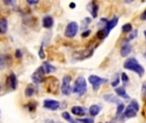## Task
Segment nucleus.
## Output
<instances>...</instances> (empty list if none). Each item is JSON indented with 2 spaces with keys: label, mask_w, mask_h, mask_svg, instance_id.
I'll return each instance as SVG.
<instances>
[{
  "label": "nucleus",
  "mask_w": 146,
  "mask_h": 123,
  "mask_svg": "<svg viewBox=\"0 0 146 123\" xmlns=\"http://www.w3.org/2000/svg\"><path fill=\"white\" fill-rule=\"evenodd\" d=\"M123 67L125 69L135 72L139 75V77H142L145 74V68L144 67L139 63L138 60L134 57H130L126 60V62L123 64Z\"/></svg>",
  "instance_id": "nucleus-1"
},
{
  "label": "nucleus",
  "mask_w": 146,
  "mask_h": 123,
  "mask_svg": "<svg viewBox=\"0 0 146 123\" xmlns=\"http://www.w3.org/2000/svg\"><path fill=\"white\" fill-rule=\"evenodd\" d=\"M87 91V84L86 80L84 77L80 76L76 79L74 87L72 88V92L74 93L78 94L80 97H82Z\"/></svg>",
  "instance_id": "nucleus-2"
},
{
  "label": "nucleus",
  "mask_w": 146,
  "mask_h": 123,
  "mask_svg": "<svg viewBox=\"0 0 146 123\" xmlns=\"http://www.w3.org/2000/svg\"><path fill=\"white\" fill-rule=\"evenodd\" d=\"M79 30V25L76 21H71L69 22L66 28H65V32H64V35L67 38L72 39L74 37L76 36L77 33Z\"/></svg>",
  "instance_id": "nucleus-3"
},
{
  "label": "nucleus",
  "mask_w": 146,
  "mask_h": 123,
  "mask_svg": "<svg viewBox=\"0 0 146 123\" xmlns=\"http://www.w3.org/2000/svg\"><path fill=\"white\" fill-rule=\"evenodd\" d=\"M88 80H89V82L91 83V85L92 86L94 91H98L103 84L107 83V82L109 81L108 79L101 78V77L97 76V75H94V74L90 75L89 78H88Z\"/></svg>",
  "instance_id": "nucleus-4"
},
{
  "label": "nucleus",
  "mask_w": 146,
  "mask_h": 123,
  "mask_svg": "<svg viewBox=\"0 0 146 123\" xmlns=\"http://www.w3.org/2000/svg\"><path fill=\"white\" fill-rule=\"evenodd\" d=\"M71 80H72V77L70 75H65L62 78L61 91H62V93L65 96H69L72 93V87L70 85Z\"/></svg>",
  "instance_id": "nucleus-5"
},
{
  "label": "nucleus",
  "mask_w": 146,
  "mask_h": 123,
  "mask_svg": "<svg viewBox=\"0 0 146 123\" xmlns=\"http://www.w3.org/2000/svg\"><path fill=\"white\" fill-rule=\"evenodd\" d=\"M32 80L33 83L35 84H39V83H42L45 80V73H44V68L41 66V67H38L36 71L32 74Z\"/></svg>",
  "instance_id": "nucleus-6"
},
{
  "label": "nucleus",
  "mask_w": 146,
  "mask_h": 123,
  "mask_svg": "<svg viewBox=\"0 0 146 123\" xmlns=\"http://www.w3.org/2000/svg\"><path fill=\"white\" fill-rule=\"evenodd\" d=\"M47 92L50 93H57L59 88V81L55 77H50L47 79Z\"/></svg>",
  "instance_id": "nucleus-7"
},
{
  "label": "nucleus",
  "mask_w": 146,
  "mask_h": 123,
  "mask_svg": "<svg viewBox=\"0 0 146 123\" xmlns=\"http://www.w3.org/2000/svg\"><path fill=\"white\" fill-rule=\"evenodd\" d=\"M87 10L90 12V14L92 15V16L93 18H97L98 17V9H99V5L98 3V2L96 0H92L86 7Z\"/></svg>",
  "instance_id": "nucleus-8"
},
{
  "label": "nucleus",
  "mask_w": 146,
  "mask_h": 123,
  "mask_svg": "<svg viewBox=\"0 0 146 123\" xmlns=\"http://www.w3.org/2000/svg\"><path fill=\"white\" fill-rule=\"evenodd\" d=\"M44 107L50 110H56L60 107V102L53 99H45L44 101Z\"/></svg>",
  "instance_id": "nucleus-9"
},
{
  "label": "nucleus",
  "mask_w": 146,
  "mask_h": 123,
  "mask_svg": "<svg viewBox=\"0 0 146 123\" xmlns=\"http://www.w3.org/2000/svg\"><path fill=\"white\" fill-rule=\"evenodd\" d=\"M118 20H119L118 17L115 15L111 20H107L106 22H105V24H104V26L103 27H104L109 33H110V31H111L113 28H115V26L118 24Z\"/></svg>",
  "instance_id": "nucleus-10"
},
{
  "label": "nucleus",
  "mask_w": 146,
  "mask_h": 123,
  "mask_svg": "<svg viewBox=\"0 0 146 123\" xmlns=\"http://www.w3.org/2000/svg\"><path fill=\"white\" fill-rule=\"evenodd\" d=\"M137 113L138 111L133 107L132 104H129L126 109H125V112H124V117L125 118H133L137 116Z\"/></svg>",
  "instance_id": "nucleus-11"
},
{
  "label": "nucleus",
  "mask_w": 146,
  "mask_h": 123,
  "mask_svg": "<svg viewBox=\"0 0 146 123\" xmlns=\"http://www.w3.org/2000/svg\"><path fill=\"white\" fill-rule=\"evenodd\" d=\"M6 83H8L10 89L15 90V88L17 86V78L14 73H10V74L9 75V77L6 80Z\"/></svg>",
  "instance_id": "nucleus-12"
},
{
  "label": "nucleus",
  "mask_w": 146,
  "mask_h": 123,
  "mask_svg": "<svg viewBox=\"0 0 146 123\" xmlns=\"http://www.w3.org/2000/svg\"><path fill=\"white\" fill-rule=\"evenodd\" d=\"M10 62H11V58L9 56L0 54V69L1 70L4 69Z\"/></svg>",
  "instance_id": "nucleus-13"
},
{
  "label": "nucleus",
  "mask_w": 146,
  "mask_h": 123,
  "mask_svg": "<svg viewBox=\"0 0 146 123\" xmlns=\"http://www.w3.org/2000/svg\"><path fill=\"white\" fill-rule=\"evenodd\" d=\"M71 112L72 114H74V116H84L87 110L85 107H82V106H74L72 109H71Z\"/></svg>",
  "instance_id": "nucleus-14"
},
{
  "label": "nucleus",
  "mask_w": 146,
  "mask_h": 123,
  "mask_svg": "<svg viewBox=\"0 0 146 123\" xmlns=\"http://www.w3.org/2000/svg\"><path fill=\"white\" fill-rule=\"evenodd\" d=\"M42 25L44 28H51L54 25V20L50 15H45L42 20Z\"/></svg>",
  "instance_id": "nucleus-15"
},
{
  "label": "nucleus",
  "mask_w": 146,
  "mask_h": 123,
  "mask_svg": "<svg viewBox=\"0 0 146 123\" xmlns=\"http://www.w3.org/2000/svg\"><path fill=\"white\" fill-rule=\"evenodd\" d=\"M132 51V45L128 43L123 45L121 48V56L122 57H127Z\"/></svg>",
  "instance_id": "nucleus-16"
},
{
  "label": "nucleus",
  "mask_w": 146,
  "mask_h": 123,
  "mask_svg": "<svg viewBox=\"0 0 146 123\" xmlns=\"http://www.w3.org/2000/svg\"><path fill=\"white\" fill-rule=\"evenodd\" d=\"M115 92H116V94H117L119 97H121V98H124V99H127V100L130 99L129 95L127 93V92H126V90H125V88H124L123 86L115 87Z\"/></svg>",
  "instance_id": "nucleus-17"
},
{
  "label": "nucleus",
  "mask_w": 146,
  "mask_h": 123,
  "mask_svg": "<svg viewBox=\"0 0 146 123\" xmlns=\"http://www.w3.org/2000/svg\"><path fill=\"white\" fill-rule=\"evenodd\" d=\"M8 30V21L5 17L0 18V34H5Z\"/></svg>",
  "instance_id": "nucleus-18"
},
{
  "label": "nucleus",
  "mask_w": 146,
  "mask_h": 123,
  "mask_svg": "<svg viewBox=\"0 0 146 123\" xmlns=\"http://www.w3.org/2000/svg\"><path fill=\"white\" fill-rule=\"evenodd\" d=\"M104 99L110 104H119L121 102L120 99L114 94H106L104 96Z\"/></svg>",
  "instance_id": "nucleus-19"
},
{
  "label": "nucleus",
  "mask_w": 146,
  "mask_h": 123,
  "mask_svg": "<svg viewBox=\"0 0 146 123\" xmlns=\"http://www.w3.org/2000/svg\"><path fill=\"white\" fill-rule=\"evenodd\" d=\"M42 67L44 68V70L45 74H50V73L56 71V68L53 65H51L49 62H44Z\"/></svg>",
  "instance_id": "nucleus-20"
},
{
  "label": "nucleus",
  "mask_w": 146,
  "mask_h": 123,
  "mask_svg": "<svg viewBox=\"0 0 146 123\" xmlns=\"http://www.w3.org/2000/svg\"><path fill=\"white\" fill-rule=\"evenodd\" d=\"M109 33H109L104 27H103V28H101L99 31H98V33H97V39H98V40H103V39H104L105 38L108 37Z\"/></svg>",
  "instance_id": "nucleus-21"
},
{
  "label": "nucleus",
  "mask_w": 146,
  "mask_h": 123,
  "mask_svg": "<svg viewBox=\"0 0 146 123\" xmlns=\"http://www.w3.org/2000/svg\"><path fill=\"white\" fill-rule=\"evenodd\" d=\"M100 111H101V108L98 105H96V104H93L89 108V113H90V115L92 116H98L100 113Z\"/></svg>",
  "instance_id": "nucleus-22"
},
{
  "label": "nucleus",
  "mask_w": 146,
  "mask_h": 123,
  "mask_svg": "<svg viewBox=\"0 0 146 123\" xmlns=\"http://www.w3.org/2000/svg\"><path fill=\"white\" fill-rule=\"evenodd\" d=\"M62 118H63L65 121H67L68 123H80L78 122V120L74 119V118L70 116V114H69L68 112H67V111L62 112Z\"/></svg>",
  "instance_id": "nucleus-23"
},
{
  "label": "nucleus",
  "mask_w": 146,
  "mask_h": 123,
  "mask_svg": "<svg viewBox=\"0 0 146 123\" xmlns=\"http://www.w3.org/2000/svg\"><path fill=\"white\" fill-rule=\"evenodd\" d=\"M124 110H125V105H124V104L122 102H120L119 104H117V110H116V114H115V119H118L121 116V114H122Z\"/></svg>",
  "instance_id": "nucleus-24"
},
{
  "label": "nucleus",
  "mask_w": 146,
  "mask_h": 123,
  "mask_svg": "<svg viewBox=\"0 0 146 123\" xmlns=\"http://www.w3.org/2000/svg\"><path fill=\"white\" fill-rule=\"evenodd\" d=\"M121 29H122V33H129L130 32L133 31V26H132L131 23H126V24H124L122 26Z\"/></svg>",
  "instance_id": "nucleus-25"
},
{
  "label": "nucleus",
  "mask_w": 146,
  "mask_h": 123,
  "mask_svg": "<svg viewBox=\"0 0 146 123\" xmlns=\"http://www.w3.org/2000/svg\"><path fill=\"white\" fill-rule=\"evenodd\" d=\"M34 92H35V89H34V87L32 86L31 85H29V86L26 88V90H25V95H26L27 97H32V96L34 94Z\"/></svg>",
  "instance_id": "nucleus-26"
},
{
  "label": "nucleus",
  "mask_w": 146,
  "mask_h": 123,
  "mask_svg": "<svg viewBox=\"0 0 146 123\" xmlns=\"http://www.w3.org/2000/svg\"><path fill=\"white\" fill-rule=\"evenodd\" d=\"M120 84V76L118 74H115L112 79V82H111V86L113 87H117V86Z\"/></svg>",
  "instance_id": "nucleus-27"
},
{
  "label": "nucleus",
  "mask_w": 146,
  "mask_h": 123,
  "mask_svg": "<svg viewBox=\"0 0 146 123\" xmlns=\"http://www.w3.org/2000/svg\"><path fill=\"white\" fill-rule=\"evenodd\" d=\"M92 22V19L89 17H86L83 21H82V28H86L87 26Z\"/></svg>",
  "instance_id": "nucleus-28"
},
{
  "label": "nucleus",
  "mask_w": 146,
  "mask_h": 123,
  "mask_svg": "<svg viewBox=\"0 0 146 123\" xmlns=\"http://www.w3.org/2000/svg\"><path fill=\"white\" fill-rule=\"evenodd\" d=\"M38 57L40 59H44L45 58V53L44 51V43H42L41 46H40V49L38 51Z\"/></svg>",
  "instance_id": "nucleus-29"
},
{
  "label": "nucleus",
  "mask_w": 146,
  "mask_h": 123,
  "mask_svg": "<svg viewBox=\"0 0 146 123\" xmlns=\"http://www.w3.org/2000/svg\"><path fill=\"white\" fill-rule=\"evenodd\" d=\"M121 81L124 83V85H127L128 81H129V77L127 76V74L126 73H122L121 74Z\"/></svg>",
  "instance_id": "nucleus-30"
},
{
  "label": "nucleus",
  "mask_w": 146,
  "mask_h": 123,
  "mask_svg": "<svg viewBox=\"0 0 146 123\" xmlns=\"http://www.w3.org/2000/svg\"><path fill=\"white\" fill-rule=\"evenodd\" d=\"M78 122L80 123H94V120L92 118H82L78 119Z\"/></svg>",
  "instance_id": "nucleus-31"
},
{
  "label": "nucleus",
  "mask_w": 146,
  "mask_h": 123,
  "mask_svg": "<svg viewBox=\"0 0 146 123\" xmlns=\"http://www.w3.org/2000/svg\"><path fill=\"white\" fill-rule=\"evenodd\" d=\"M137 35H138V31H137V30H134L133 33H131L129 34V37H128V39H127V42H128L129 40L134 39L137 37Z\"/></svg>",
  "instance_id": "nucleus-32"
},
{
  "label": "nucleus",
  "mask_w": 146,
  "mask_h": 123,
  "mask_svg": "<svg viewBox=\"0 0 146 123\" xmlns=\"http://www.w3.org/2000/svg\"><path fill=\"white\" fill-rule=\"evenodd\" d=\"M130 104H132V105H133V107L137 111H139V103H138V101H137L136 99L132 100V101H131V103H130Z\"/></svg>",
  "instance_id": "nucleus-33"
},
{
  "label": "nucleus",
  "mask_w": 146,
  "mask_h": 123,
  "mask_svg": "<svg viewBox=\"0 0 146 123\" xmlns=\"http://www.w3.org/2000/svg\"><path fill=\"white\" fill-rule=\"evenodd\" d=\"M36 104H34L33 102H30L27 105V109H28V110L29 111H33V110H35V109H36Z\"/></svg>",
  "instance_id": "nucleus-34"
},
{
  "label": "nucleus",
  "mask_w": 146,
  "mask_h": 123,
  "mask_svg": "<svg viewBox=\"0 0 146 123\" xmlns=\"http://www.w3.org/2000/svg\"><path fill=\"white\" fill-rule=\"evenodd\" d=\"M91 33H92V31H91V30H89V29H87V30L84 31V32L81 33V37H82V38H87V37H89V36H90Z\"/></svg>",
  "instance_id": "nucleus-35"
},
{
  "label": "nucleus",
  "mask_w": 146,
  "mask_h": 123,
  "mask_svg": "<svg viewBox=\"0 0 146 123\" xmlns=\"http://www.w3.org/2000/svg\"><path fill=\"white\" fill-rule=\"evenodd\" d=\"M15 57L16 58H21V57H22V53H21V50H16L15 51Z\"/></svg>",
  "instance_id": "nucleus-36"
},
{
  "label": "nucleus",
  "mask_w": 146,
  "mask_h": 123,
  "mask_svg": "<svg viewBox=\"0 0 146 123\" xmlns=\"http://www.w3.org/2000/svg\"><path fill=\"white\" fill-rule=\"evenodd\" d=\"M27 2L30 5H35V4L38 3L39 0H27Z\"/></svg>",
  "instance_id": "nucleus-37"
},
{
  "label": "nucleus",
  "mask_w": 146,
  "mask_h": 123,
  "mask_svg": "<svg viewBox=\"0 0 146 123\" xmlns=\"http://www.w3.org/2000/svg\"><path fill=\"white\" fill-rule=\"evenodd\" d=\"M140 19L142 20V21H146V9L141 14V15H140Z\"/></svg>",
  "instance_id": "nucleus-38"
},
{
  "label": "nucleus",
  "mask_w": 146,
  "mask_h": 123,
  "mask_svg": "<svg viewBox=\"0 0 146 123\" xmlns=\"http://www.w3.org/2000/svg\"><path fill=\"white\" fill-rule=\"evenodd\" d=\"M2 1H3V3L5 5H9V4H11L12 2H13V0H2Z\"/></svg>",
  "instance_id": "nucleus-39"
},
{
  "label": "nucleus",
  "mask_w": 146,
  "mask_h": 123,
  "mask_svg": "<svg viewBox=\"0 0 146 123\" xmlns=\"http://www.w3.org/2000/svg\"><path fill=\"white\" fill-rule=\"evenodd\" d=\"M142 115H143V116L145 117L146 119V104H145V106H144V108H143V111H142Z\"/></svg>",
  "instance_id": "nucleus-40"
},
{
  "label": "nucleus",
  "mask_w": 146,
  "mask_h": 123,
  "mask_svg": "<svg viewBox=\"0 0 146 123\" xmlns=\"http://www.w3.org/2000/svg\"><path fill=\"white\" fill-rule=\"evenodd\" d=\"M69 7H70L71 9H74V8L76 7V4H75L74 3H70V4H69Z\"/></svg>",
  "instance_id": "nucleus-41"
},
{
  "label": "nucleus",
  "mask_w": 146,
  "mask_h": 123,
  "mask_svg": "<svg viewBox=\"0 0 146 123\" xmlns=\"http://www.w3.org/2000/svg\"><path fill=\"white\" fill-rule=\"evenodd\" d=\"M46 123H55L53 121H51V120H48V121H46Z\"/></svg>",
  "instance_id": "nucleus-42"
},
{
  "label": "nucleus",
  "mask_w": 146,
  "mask_h": 123,
  "mask_svg": "<svg viewBox=\"0 0 146 123\" xmlns=\"http://www.w3.org/2000/svg\"><path fill=\"white\" fill-rule=\"evenodd\" d=\"M144 33H145V39H146V30H145Z\"/></svg>",
  "instance_id": "nucleus-43"
},
{
  "label": "nucleus",
  "mask_w": 146,
  "mask_h": 123,
  "mask_svg": "<svg viewBox=\"0 0 146 123\" xmlns=\"http://www.w3.org/2000/svg\"><path fill=\"white\" fill-rule=\"evenodd\" d=\"M144 57H145V59H146V51H145V53H144Z\"/></svg>",
  "instance_id": "nucleus-44"
},
{
  "label": "nucleus",
  "mask_w": 146,
  "mask_h": 123,
  "mask_svg": "<svg viewBox=\"0 0 146 123\" xmlns=\"http://www.w3.org/2000/svg\"><path fill=\"white\" fill-rule=\"evenodd\" d=\"M132 1H133V0H128V2H132Z\"/></svg>",
  "instance_id": "nucleus-45"
},
{
  "label": "nucleus",
  "mask_w": 146,
  "mask_h": 123,
  "mask_svg": "<svg viewBox=\"0 0 146 123\" xmlns=\"http://www.w3.org/2000/svg\"><path fill=\"white\" fill-rule=\"evenodd\" d=\"M99 123H102V122H99Z\"/></svg>",
  "instance_id": "nucleus-46"
}]
</instances>
